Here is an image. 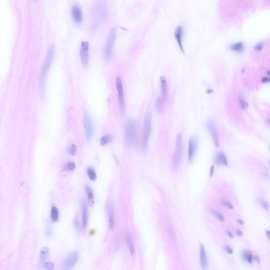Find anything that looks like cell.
Returning a JSON list of instances; mask_svg holds the SVG:
<instances>
[{
    "instance_id": "obj_14",
    "label": "cell",
    "mask_w": 270,
    "mask_h": 270,
    "mask_svg": "<svg viewBox=\"0 0 270 270\" xmlns=\"http://www.w3.org/2000/svg\"><path fill=\"white\" fill-rule=\"evenodd\" d=\"M175 36L182 51L184 53L182 44V39L183 33V29L180 26H177L175 31Z\"/></svg>"
},
{
    "instance_id": "obj_23",
    "label": "cell",
    "mask_w": 270,
    "mask_h": 270,
    "mask_svg": "<svg viewBox=\"0 0 270 270\" xmlns=\"http://www.w3.org/2000/svg\"><path fill=\"white\" fill-rule=\"evenodd\" d=\"M112 139V137L110 135H105L102 137L100 139V144L102 146L110 142Z\"/></svg>"
},
{
    "instance_id": "obj_40",
    "label": "cell",
    "mask_w": 270,
    "mask_h": 270,
    "mask_svg": "<svg viewBox=\"0 0 270 270\" xmlns=\"http://www.w3.org/2000/svg\"><path fill=\"white\" fill-rule=\"evenodd\" d=\"M227 233L229 237L231 238H234V235L230 231L227 230Z\"/></svg>"
},
{
    "instance_id": "obj_10",
    "label": "cell",
    "mask_w": 270,
    "mask_h": 270,
    "mask_svg": "<svg viewBox=\"0 0 270 270\" xmlns=\"http://www.w3.org/2000/svg\"><path fill=\"white\" fill-rule=\"evenodd\" d=\"M206 126L215 145L217 147H218L219 144L218 136L213 121L211 119H208L206 122Z\"/></svg>"
},
{
    "instance_id": "obj_37",
    "label": "cell",
    "mask_w": 270,
    "mask_h": 270,
    "mask_svg": "<svg viewBox=\"0 0 270 270\" xmlns=\"http://www.w3.org/2000/svg\"><path fill=\"white\" fill-rule=\"evenodd\" d=\"M253 259L257 263H259L261 259L260 257L258 255H255L253 257Z\"/></svg>"
},
{
    "instance_id": "obj_12",
    "label": "cell",
    "mask_w": 270,
    "mask_h": 270,
    "mask_svg": "<svg viewBox=\"0 0 270 270\" xmlns=\"http://www.w3.org/2000/svg\"><path fill=\"white\" fill-rule=\"evenodd\" d=\"M71 14L74 21L76 23H79L82 19V14L81 9L77 5H73L71 8Z\"/></svg>"
},
{
    "instance_id": "obj_19",
    "label": "cell",
    "mask_w": 270,
    "mask_h": 270,
    "mask_svg": "<svg viewBox=\"0 0 270 270\" xmlns=\"http://www.w3.org/2000/svg\"><path fill=\"white\" fill-rule=\"evenodd\" d=\"M243 259L248 261L250 264L252 263V251L249 250H244L242 253Z\"/></svg>"
},
{
    "instance_id": "obj_11",
    "label": "cell",
    "mask_w": 270,
    "mask_h": 270,
    "mask_svg": "<svg viewBox=\"0 0 270 270\" xmlns=\"http://www.w3.org/2000/svg\"><path fill=\"white\" fill-rule=\"evenodd\" d=\"M91 122L87 114H85L84 118V125L86 135L88 139H90L93 133V128Z\"/></svg>"
},
{
    "instance_id": "obj_46",
    "label": "cell",
    "mask_w": 270,
    "mask_h": 270,
    "mask_svg": "<svg viewBox=\"0 0 270 270\" xmlns=\"http://www.w3.org/2000/svg\"><path fill=\"white\" fill-rule=\"evenodd\" d=\"M244 71H245V69H242V71H241V72H242V73H244Z\"/></svg>"
},
{
    "instance_id": "obj_30",
    "label": "cell",
    "mask_w": 270,
    "mask_h": 270,
    "mask_svg": "<svg viewBox=\"0 0 270 270\" xmlns=\"http://www.w3.org/2000/svg\"><path fill=\"white\" fill-rule=\"evenodd\" d=\"M45 266L46 268L48 270H52L54 267L53 263L51 262H47L45 263Z\"/></svg>"
},
{
    "instance_id": "obj_16",
    "label": "cell",
    "mask_w": 270,
    "mask_h": 270,
    "mask_svg": "<svg viewBox=\"0 0 270 270\" xmlns=\"http://www.w3.org/2000/svg\"><path fill=\"white\" fill-rule=\"evenodd\" d=\"M214 162L216 164L227 165V162L225 154L223 152L218 153L215 156Z\"/></svg>"
},
{
    "instance_id": "obj_9",
    "label": "cell",
    "mask_w": 270,
    "mask_h": 270,
    "mask_svg": "<svg viewBox=\"0 0 270 270\" xmlns=\"http://www.w3.org/2000/svg\"><path fill=\"white\" fill-rule=\"evenodd\" d=\"M116 86L118 93V101L120 110L123 114L125 110L124 100L123 89L121 80L120 77H117L116 80Z\"/></svg>"
},
{
    "instance_id": "obj_29",
    "label": "cell",
    "mask_w": 270,
    "mask_h": 270,
    "mask_svg": "<svg viewBox=\"0 0 270 270\" xmlns=\"http://www.w3.org/2000/svg\"><path fill=\"white\" fill-rule=\"evenodd\" d=\"M259 203L263 208L269 212L270 211V207L269 204L264 201H258Z\"/></svg>"
},
{
    "instance_id": "obj_2",
    "label": "cell",
    "mask_w": 270,
    "mask_h": 270,
    "mask_svg": "<svg viewBox=\"0 0 270 270\" xmlns=\"http://www.w3.org/2000/svg\"><path fill=\"white\" fill-rule=\"evenodd\" d=\"M54 54L55 51L54 50L51 49L47 50L39 78V88L42 94L44 93L46 77L53 60Z\"/></svg>"
},
{
    "instance_id": "obj_39",
    "label": "cell",
    "mask_w": 270,
    "mask_h": 270,
    "mask_svg": "<svg viewBox=\"0 0 270 270\" xmlns=\"http://www.w3.org/2000/svg\"><path fill=\"white\" fill-rule=\"evenodd\" d=\"M226 249L227 252L229 254H232L233 253V251L232 249L230 247L227 246L226 248Z\"/></svg>"
},
{
    "instance_id": "obj_1",
    "label": "cell",
    "mask_w": 270,
    "mask_h": 270,
    "mask_svg": "<svg viewBox=\"0 0 270 270\" xmlns=\"http://www.w3.org/2000/svg\"><path fill=\"white\" fill-rule=\"evenodd\" d=\"M137 123L133 118L128 119L126 122L125 136L128 145L131 147H134L137 142L138 128Z\"/></svg>"
},
{
    "instance_id": "obj_27",
    "label": "cell",
    "mask_w": 270,
    "mask_h": 270,
    "mask_svg": "<svg viewBox=\"0 0 270 270\" xmlns=\"http://www.w3.org/2000/svg\"><path fill=\"white\" fill-rule=\"evenodd\" d=\"M243 46L242 42H237L232 44L231 46V49L233 50L240 51L242 49Z\"/></svg>"
},
{
    "instance_id": "obj_7",
    "label": "cell",
    "mask_w": 270,
    "mask_h": 270,
    "mask_svg": "<svg viewBox=\"0 0 270 270\" xmlns=\"http://www.w3.org/2000/svg\"><path fill=\"white\" fill-rule=\"evenodd\" d=\"M198 144V138L196 135H193L189 138V141L188 160L191 162L196 152Z\"/></svg>"
},
{
    "instance_id": "obj_47",
    "label": "cell",
    "mask_w": 270,
    "mask_h": 270,
    "mask_svg": "<svg viewBox=\"0 0 270 270\" xmlns=\"http://www.w3.org/2000/svg\"><path fill=\"white\" fill-rule=\"evenodd\" d=\"M267 73L269 75H270V71H268Z\"/></svg>"
},
{
    "instance_id": "obj_28",
    "label": "cell",
    "mask_w": 270,
    "mask_h": 270,
    "mask_svg": "<svg viewBox=\"0 0 270 270\" xmlns=\"http://www.w3.org/2000/svg\"><path fill=\"white\" fill-rule=\"evenodd\" d=\"M77 151L76 147L74 144H72L68 150L69 153L72 155H74Z\"/></svg>"
},
{
    "instance_id": "obj_22",
    "label": "cell",
    "mask_w": 270,
    "mask_h": 270,
    "mask_svg": "<svg viewBox=\"0 0 270 270\" xmlns=\"http://www.w3.org/2000/svg\"><path fill=\"white\" fill-rule=\"evenodd\" d=\"M109 228L110 230H113L114 227V223L113 216V209L111 208L109 210Z\"/></svg>"
},
{
    "instance_id": "obj_41",
    "label": "cell",
    "mask_w": 270,
    "mask_h": 270,
    "mask_svg": "<svg viewBox=\"0 0 270 270\" xmlns=\"http://www.w3.org/2000/svg\"><path fill=\"white\" fill-rule=\"evenodd\" d=\"M237 235L239 236H242L243 235V232L240 230H238L237 231Z\"/></svg>"
},
{
    "instance_id": "obj_34",
    "label": "cell",
    "mask_w": 270,
    "mask_h": 270,
    "mask_svg": "<svg viewBox=\"0 0 270 270\" xmlns=\"http://www.w3.org/2000/svg\"><path fill=\"white\" fill-rule=\"evenodd\" d=\"M223 204L225 206L228 208L230 209H232L233 206L229 202L226 201H223Z\"/></svg>"
},
{
    "instance_id": "obj_45",
    "label": "cell",
    "mask_w": 270,
    "mask_h": 270,
    "mask_svg": "<svg viewBox=\"0 0 270 270\" xmlns=\"http://www.w3.org/2000/svg\"><path fill=\"white\" fill-rule=\"evenodd\" d=\"M270 232L269 230H267L266 231L267 236L269 239H270Z\"/></svg>"
},
{
    "instance_id": "obj_20",
    "label": "cell",
    "mask_w": 270,
    "mask_h": 270,
    "mask_svg": "<svg viewBox=\"0 0 270 270\" xmlns=\"http://www.w3.org/2000/svg\"><path fill=\"white\" fill-rule=\"evenodd\" d=\"M87 210L86 206L84 204L83 206L82 211V221L83 227H86L87 221Z\"/></svg>"
},
{
    "instance_id": "obj_17",
    "label": "cell",
    "mask_w": 270,
    "mask_h": 270,
    "mask_svg": "<svg viewBox=\"0 0 270 270\" xmlns=\"http://www.w3.org/2000/svg\"><path fill=\"white\" fill-rule=\"evenodd\" d=\"M85 190L88 195V203L91 207L94 206V200L92 191L88 185H86L85 187Z\"/></svg>"
},
{
    "instance_id": "obj_15",
    "label": "cell",
    "mask_w": 270,
    "mask_h": 270,
    "mask_svg": "<svg viewBox=\"0 0 270 270\" xmlns=\"http://www.w3.org/2000/svg\"><path fill=\"white\" fill-rule=\"evenodd\" d=\"M160 80L161 83L162 99L163 102L166 103L167 101L168 96L167 83L165 78L163 76H161L160 77Z\"/></svg>"
},
{
    "instance_id": "obj_13",
    "label": "cell",
    "mask_w": 270,
    "mask_h": 270,
    "mask_svg": "<svg viewBox=\"0 0 270 270\" xmlns=\"http://www.w3.org/2000/svg\"><path fill=\"white\" fill-rule=\"evenodd\" d=\"M200 257L201 266L203 269L205 270L208 266V261L205 248L203 244H200Z\"/></svg>"
},
{
    "instance_id": "obj_36",
    "label": "cell",
    "mask_w": 270,
    "mask_h": 270,
    "mask_svg": "<svg viewBox=\"0 0 270 270\" xmlns=\"http://www.w3.org/2000/svg\"><path fill=\"white\" fill-rule=\"evenodd\" d=\"M74 225L75 229L79 231L80 230L78 222L76 220H75L74 222Z\"/></svg>"
},
{
    "instance_id": "obj_24",
    "label": "cell",
    "mask_w": 270,
    "mask_h": 270,
    "mask_svg": "<svg viewBox=\"0 0 270 270\" xmlns=\"http://www.w3.org/2000/svg\"><path fill=\"white\" fill-rule=\"evenodd\" d=\"M87 173L89 179L91 181H94L97 178V175L94 170L90 167L87 169Z\"/></svg>"
},
{
    "instance_id": "obj_18",
    "label": "cell",
    "mask_w": 270,
    "mask_h": 270,
    "mask_svg": "<svg viewBox=\"0 0 270 270\" xmlns=\"http://www.w3.org/2000/svg\"><path fill=\"white\" fill-rule=\"evenodd\" d=\"M49 249L46 247H43L40 251V261L44 262L48 258L49 255Z\"/></svg>"
},
{
    "instance_id": "obj_26",
    "label": "cell",
    "mask_w": 270,
    "mask_h": 270,
    "mask_svg": "<svg viewBox=\"0 0 270 270\" xmlns=\"http://www.w3.org/2000/svg\"><path fill=\"white\" fill-rule=\"evenodd\" d=\"M162 99L160 97H158L156 100V107L157 110L159 112L161 111L163 108V103Z\"/></svg>"
},
{
    "instance_id": "obj_33",
    "label": "cell",
    "mask_w": 270,
    "mask_h": 270,
    "mask_svg": "<svg viewBox=\"0 0 270 270\" xmlns=\"http://www.w3.org/2000/svg\"><path fill=\"white\" fill-rule=\"evenodd\" d=\"M75 167V163L73 162H71L68 163L67 167L68 169L71 170H74Z\"/></svg>"
},
{
    "instance_id": "obj_3",
    "label": "cell",
    "mask_w": 270,
    "mask_h": 270,
    "mask_svg": "<svg viewBox=\"0 0 270 270\" xmlns=\"http://www.w3.org/2000/svg\"><path fill=\"white\" fill-rule=\"evenodd\" d=\"M151 129V115L148 113L146 114L144 118L142 138V148L144 152H146L147 150Z\"/></svg>"
},
{
    "instance_id": "obj_32",
    "label": "cell",
    "mask_w": 270,
    "mask_h": 270,
    "mask_svg": "<svg viewBox=\"0 0 270 270\" xmlns=\"http://www.w3.org/2000/svg\"><path fill=\"white\" fill-rule=\"evenodd\" d=\"M215 214L218 219L221 221H224L225 220L224 216L219 212L216 211L215 212Z\"/></svg>"
},
{
    "instance_id": "obj_21",
    "label": "cell",
    "mask_w": 270,
    "mask_h": 270,
    "mask_svg": "<svg viewBox=\"0 0 270 270\" xmlns=\"http://www.w3.org/2000/svg\"><path fill=\"white\" fill-rule=\"evenodd\" d=\"M51 219L53 221H56L59 218V212L56 207L53 206L51 208Z\"/></svg>"
},
{
    "instance_id": "obj_35",
    "label": "cell",
    "mask_w": 270,
    "mask_h": 270,
    "mask_svg": "<svg viewBox=\"0 0 270 270\" xmlns=\"http://www.w3.org/2000/svg\"><path fill=\"white\" fill-rule=\"evenodd\" d=\"M263 47V44L262 43H259L256 45L254 49L256 51H260L262 49Z\"/></svg>"
},
{
    "instance_id": "obj_5",
    "label": "cell",
    "mask_w": 270,
    "mask_h": 270,
    "mask_svg": "<svg viewBox=\"0 0 270 270\" xmlns=\"http://www.w3.org/2000/svg\"><path fill=\"white\" fill-rule=\"evenodd\" d=\"M182 139L181 133L178 134L176 137V147L173 159V166L176 168L179 166L182 157Z\"/></svg>"
},
{
    "instance_id": "obj_8",
    "label": "cell",
    "mask_w": 270,
    "mask_h": 270,
    "mask_svg": "<svg viewBox=\"0 0 270 270\" xmlns=\"http://www.w3.org/2000/svg\"><path fill=\"white\" fill-rule=\"evenodd\" d=\"M79 257V253L76 251L70 253L65 259L63 265L64 269L68 270L72 268L76 263Z\"/></svg>"
},
{
    "instance_id": "obj_25",
    "label": "cell",
    "mask_w": 270,
    "mask_h": 270,
    "mask_svg": "<svg viewBox=\"0 0 270 270\" xmlns=\"http://www.w3.org/2000/svg\"><path fill=\"white\" fill-rule=\"evenodd\" d=\"M127 243L129 246L131 254L132 255L134 253V248L131 237L129 234H128L127 235Z\"/></svg>"
},
{
    "instance_id": "obj_6",
    "label": "cell",
    "mask_w": 270,
    "mask_h": 270,
    "mask_svg": "<svg viewBox=\"0 0 270 270\" xmlns=\"http://www.w3.org/2000/svg\"><path fill=\"white\" fill-rule=\"evenodd\" d=\"M80 55L83 66L85 69H87L89 61V44L88 42H81Z\"/></svg>"
},
{
    "instance_id": "obj_4",
    "label": "cell",
    "mask_w": 270,
    "mask_h": 270,
    "mask_svg": "<svg viewBox=\"0 0 270 270\" xmlns=\"http://www.w3.org/2000/svg\"><path fill=\"white\" fill-rule=\"evenodd\" d=\"M116 35V28L113 27L110 31L105 47L104 54L106 59H109L111 56Z\"/></svg>"
},
{
    "instance_id": "obj_44",
    "label": "cell",
    "mask_w": 270,
    "mask_h": 270,
    "mask_svg": "<svg viewBox=\"0 0 270 270\" xmlns=\"http://www.w3.org/2000/svg\"><path fill=\"white\" fill-rule=\"evenodd\" d=\"M268 80V79L267 77H264L263 78L262 81L263 83H265Z\"/></svg>"
},
{
    "instance_id": "obj_31",
    "label": "cell",
    "mask_w": 270,
    "mask_h": 270,
    "mask_svg": "<svg viewBox=\"0 0 270 270\" xmlns=\"http://www.w3.org/2000/svg\"><path fill=\"white\" fill-rule=\"evenodd\" d=\"M240 104L242 109L243 110H246L248 107V104L247 102L244 101L242 100Z\"/></svg>"
},
{
    "instance_id": "obj_42",
    "label": "cell",
    "mask_w": 270,
    "mask_h": 270,
    "mask_svg": "<svg viewBox=\"0 0 270 270\" xmlns=\"http://www.w3.org/2000/svg\"><path fill=\"white\" fill-rule=\"evenodd\" d=\"M237 221L239 224L242 225H243L244 224V221L240 219H238L237 220Z\"/></svg>"
},
{
    "instance_id": "obj_43",
    "label": "cell",
    "mask_w": 270,
    "mask_h": 270,
    "mask_svg": "<svg viewBox=\"0 0 270 270\" xmlns=\"http://www.w3.org/2000/svg\"><path fill=\"white\" fill-rule=\"evenodd\" d=\"M213 91L210 89H208L206 91V93L208 94H209L213 92Z\"/></svg>"
},
{
    "instance_id": "obj_38",
    "label": "cell",
    "mask_w": 270,
    "mask_h": 270,
    "mask_svg": "<svg viewBox=\"0 0 270 270\" xmlns=\"http://www.w3.org/2000/svg\"><path fill=\"white\" fill-rule=\"evenodd\" d=\"M214 167L213 165H212L210 167V176L211 177L214 173Z\"/></svg>"
}]
</instances>
